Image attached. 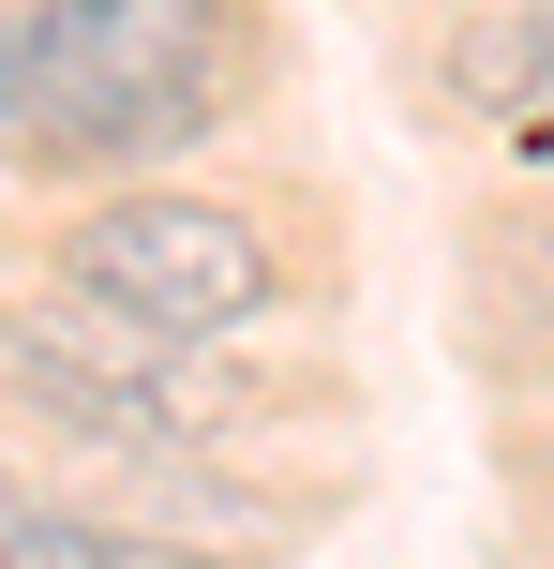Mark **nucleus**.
I'll return each mask as SVG.
<instances>
[{
    "label": "nucleus",
    "mask_w": 554,
    "mask_h": 569,
    "mask_svg": "<svg viewBox=\"0 0 554 569\" xmlns=\"http://www.w3.org/2000/svg\"><path fill=\"white\" fill-rule=\"evenodd\" d=\"M90 540H105V510H60L46 480L0 465V569H90Z\"/></svg>",
    "instance_id": "4"
},
{
    "label": "nucleus",
    "mask_w": 554,
    "mask_h": 569,
    "mask_svg": "<svg viewBox=\"0 0 554 569\" xmlns=\"http://www.w3.org/2000/svg\"><path fill=\"white\" fill-rule=\"evenodd\" d=\"M525 46H540V60H554V0H525Z\"/></svg>",
    "instance_id": "7"
},
{
    "label": "nucleus",
    "mask_w": 554,
    "mask_h": 569,
    "mask_svg": "<svg viewBox=\"0 0 554 569\" xmlns=\"http://www.w3.org/2000/svg\"><path fill=\"white\" fill-rule=\"evenodd\" d=\"M90 569H225V555L180 540V525H105V540H90Z\"/></svg>",
    "instance_id": "5"
},
{
    "label": "nucleus",
    "mask_w": 554,
    "mask_h": 569,
    "mask_svg": "<svg viewBox=\"0 0 554 569\" xmlns=\"http://www.w3.org/2000/svg\"><path fill=\"white\" fill-rule=\"evenodd\" d=\"M0 405L46 435H75V450H120V465H165V450H210V420L225 405L195 390V360L180 345H135L105 330V315H0Z\"/></svg>",
    "instance_id": "3"
},
{
    "label": "nucleus",
    "mask_w": 554,
    "mask_h": 569,
    "mask_svg": "<svg viewBox=\"0 0 554 569\" xmlns=\"http://www.w3.org/2000/svg\"><path fill=\"white\" fill-rule=\"evenodd\" d=\"M225 0H30V166H165L225 120Z\"/></svg>",
    "instance_id": "1"
},
{
    "label": "nucleus",
    "mask_w": 554,
    "mask_h": 569,
    "mask_svg": "<svg viewBox=\"0 0 554 569\" xmlns=\"http://www.w3.org/2000/svg\"><path fill=\"white\" fill-rule=\"evenodd\" d=\"M495 136H510V166H554V60H540V76L495 106Z\"/></svg>",
    "instance_id": "6"
},
{
    "label": "nucleus",
    "mask_w": 554,
    "mask_h": 569,
    "mask_svg": "<svg viewBox=\"0 0 554 569\" xmlns=\"http://www.w3.org/2000/svg\"><path fill=\"white\" fill-rule=\"evenodd\" d=\"M60 284H75L105 330L180 345V360H210V345H240V330L285 315V256H270V226L225 210V196H180V180L105 196L75 240H60Z\"/></svg>",
    "instance_id": "2"
}]
</instances>
